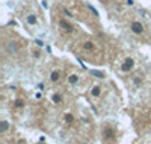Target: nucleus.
Masks as SVG:
<instances>
[{"instance_id":"f8f14e48","label":"nucleus","mask_w":151,"mask_h":144,"mask_svg":"<svg viewBox=\"0 0 151 144\" xmlns=\"http://www.w3.org/2000/svg\"><path fill=\"white\" fill-rule=\"evenodd\" d=\"M8 129H9V124H8L6 120H3V121H2V127H0V132H2V134H6Z\"/></svg>"},{"instance_id":"2eb2a0df","label":"nucleus","mask_w":151,"mask_h":144,"mask_svg":"<svg viewBox=\"0 0 151 144\" xmlns=\"http://www.w3.org/2000/svg\"><path fill=\"white\" fill-rule=\"evenodd\" d=\"M24 106V102L23 100H17L15 102V108H23Z\"/></svg>"},{"instance_id":"f03ea898","label":"nucleus","mask_w":151,"mask_h":144,"mask_svg":"<svg viewBox=\"0 0 151 144\" xmlns=\"http://www.w3.org/2000/svg\"><path fill=\"white\" fill-rule=\"evenodd\" d=\"M23 50V43L18 38H3V53L12 56H17Z\"/></svg>"},{"instance_id":"7ed1b4c3","label":"nucleus","mask_w":151,"mask_h":144,"mask_svg":"<svg viewBox=\"0 0 151 144\" xmlns=\"http://www.w3.org/2000/svg\"><path fill=\"white\" fill-rule=\"evenodd\" d=\"M129 31L136 36V38H145L147 36V26L144 21L133 18L129 21Z\"/></svg>"},{"instance_id":"4468645a","label":"nucleus","mask_w":151,"mask_h":144,"mask_svg":"<svg viewBox=\"0 0 151 144\" xmlns=\"http://www.w3.org/2000/svg\"><path fill=\"white\" fill-rule=\"evenodd\" d=\"M64 119H65V121H67L68 124H71V123L74 121V117H73L71 114H65V117H64Z\"/></svg>"},{"instance_id":"1a4fd4ad","label":"nucleus","mask_w":151,"mask_h":144,"mask_svg":"<svg viewBox=\"0 0 151 144\" xmlns=\"http://www.w3.org/2000/svg\"><path fill=\"white\" fill-rule=\"evenodd\" d=\"M79 79H80V77H79V74L77 73H68V77H67V81H68V84L70 85H76V84H77L79 82Z\"/></svg>"},{"instance_id":"9b49d317","label":"nucleus","mask_w":151,"mask_h":144,"mask_svg":"<svg viewBox=\"0 0 151 144\" xmlns=\"http://www.w3.org/2000/svg\"><path fill=\"white\" fill-rule=\"evenodd\" d=\"M32 53H33L35 58H40V56L42 55V50H41L40 47H33V49H32Z\"/></svg>"},{"instance_id":"ddd939ff","label":"nucleus","mask_w":151,"mask_h":144,"mask_svg":"<svg viewBox=\"0 0 151 144\" xmlns=\"http://www.w3.org/2000/svg\"><path fill=\"white\" fill-rule=\"evenodd\" d=\"M56 105H59V103H62V94H59V93H56V94H53V99H52Z\"/></svg>"},{"instance_id":"9d476101","label":"nucleus","mask_w":151,"mask_h":144,"mask_svg":"<svg viewBox=\"0 0 151 144\" xmlns=\"http://www.w3.org/2000/svg\"><path fill=\"white\" fill-rule=\"evenodd\" d=\"M103 135H104L106 140H113V138H115V132H113V129H112V127H104Z\"/></svg>"},{"instance_id":"39448f33","label":"nucleus","mask_w":151,"mask_h":144,"mask_svg":"<svg viewBox=\"0 0 151 144\" xmlns=\"http://www.w3.org/2000/svg\"><path fill=\"white\" fill-rule=\"evenodd\" d=\"M134 59L132 56H125L121 59V64H119V73H132L134 70Z\"/></svg>"},{"instance_id":"0eeeda50","label":"nucleus","mask_w":151,"mask_h":144,"mask_svg":"<svg viewBox=\"0 0 151 144\" xmlns=\"http://www.w3.org/2000/svg\"><path fill=\"white\" fill-rule=\"evenodd\" d=\"M62 74H64V71H62L60 68H55V70H52V73H50V82H52V84H58V82H60Z\"/></svg>"},{"instance_id":"6e6552de","label":"nucleus","mask_w":151,"mask_h":144,"mask_svg":"<svg viewBox=\"0 0 151 144\" xmlns=\"http://www.w3.org/2000/svg\"><path fill=\"white\" fill-rule=\"evenodd\" d=\"M89 94H91V97H100L101 96V85L100 84H95V85H92V88H91V91H89Z\"/></svg>"},{"instance_id":"f257e3e1","label":"nucleus","mask_w":151,"mask_h":144,"mask_svg":"<svg viewBox=\"0 0 151 144\" xmlns=\"http://www.w3.org/2000/svg\"><path fill=\"white\" fill-rule=\"evenodd\" d=\"M77 53L88 59L89 62H101L103 61V49L100 47L92 38H83L77 44Z\"/></svg>"},{"instance_id":"423d86ee","label":"nucleus","mask_w":151,"mask_h":144,"mask_svg":"<svg viewBox=\"0 0 151 144\" xmlns=\"http://www.w3.org/2000/svg\"><path fill=\"white\" fill-rule=\"evenodd\" d=\"M23 21H24V24H26L29 29L36 28L38 26V17H36V14H33V12H27L26 17H23Z\"/></svg>"},{"instance_id":"20e7f679","label":"nucleus","mask_w":151,"mask_h":144,"mask_svg":"<svg viewBox=\"0 0 151 144\" xmlns=\"http://www.w3.org/2000/svg\"><path fill=\"white\" fill-rule=\"evenodd\" d=\"M58 28H59V31L64 33V35H71V33L76 32L74 23H71L70 20H67V18H64V17H60V18L58 20Z\"/></svg>"}]
</instances>
